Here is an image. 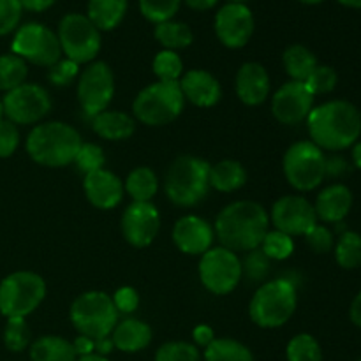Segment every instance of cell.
Listing matches in <instances>:
<instances>
[{
	"mask_svg": "<svg viewBox=\"0 0 361 361\" xmlns=\"http://www.w3.org/2000/svg\"><path fill=\"white\" fill-rule=\"evenodd\" d=\"M200 279L212 295H229L242 281V261L226 247H212L200 259Z\"/></svg>",
	"mask_w": 361,
	"mask_h": 361,
	"instance_id": "obj_12",
	"label": "cell"
},
{
	"mask_svg": "<svg viewBox=\"0 0 361 361\" xmlns=\"http://www.w3.org/2000/svg\"><path fill=\"white\" fill-rule=\"evenodd\" d=\"M214 238V228L197 215H185L178 219L173 228V242L187 256H203L212 249Z\"/></svg>",
	"mask_w": 361,
	"mask_h": 361,
	"instance_id": "obj_19",
	"label": "cell"
},
{
	"mask_svg": "<svg viewBox=\"0 0 361 361\" xmlns=\"http://www.w3.org/2000/svg\"><path fill=\"white\" fill-rule=\"evenodd\" d=\"M215 34L231 49L243 48L254 34V14L245 4L228 2L217 11Z\"/></svg>",
	"mask_w": 361,
	"mask_h": 361,
	"instance_id": "obj_17",
	"label": "cell"
},
{
	"mask_svg": "<svg viewBox=\"0 0 361 361\" xmlns=\"http://www.w3.org/2000/svg\"><path fill=\"white\" fill-rule=\"evenodd\" d=\"M127 13V0H88V20L99 30H113Z\"/></svg>",
	"mask_w": 361,
	"mask_h": 361,
	"instance_id": "obj_28",
	"label": "cell"
},
{
	"mask_svg": "<svg viewBox=\"0 0 361 361\" xmlns=\"http://www.w3.org/2000/svg\"><path fill=\"white\" fill-rule=\"evenodd\" d=\"M288 361H323L321 345L312 335L300 334L289 341L286 348Z\"/></svg>",
	"mask_w": 361,
	"mask_h": 361,
	"instance_id": "obj_35",
	"label": "cell"
},
{
	"mask_svg": "<svg viewBox=\"0 0 361 361\" xmlns=\"http://www.w3.org/2000/svg\"><path fill=\"white\" fill-rule=\"evenodd\" d=\"M56 0H20L21 7L32 13H42V11L49 9Z\"/></svg>",
	"mask_w": 361,
	"mask_h": 361,
	"instance_id": "obj_52",
	"label": "cell"
},
{
	"mask_svg": "<svg viewBox=\"0 0 361 361\" xmlns=\"http://www.w3.org/2000/svg\"><path fill=\"white\" fill-rule=\"evenodd\" d=\"M356 361H361V358H360V360H356Z\"/></svg>",
	"mask_w": 361,
	"mask_h": 361,
	"instance_id": "obj_62",
	"label": "cell"
},
{
	"mask_svg": "<svg viewBox=\"0 0 361 361\" xmlns=\"http://www.w3.org/2000/svg\"><path fill=\"white\" fill-rule=\"evenodd\" d=\"M92 129L102 140L123 141L133 136L136 130V122L127 113L106 109L92 118Z\"/></svg>",
	"mask_w": 361,
	"mask_h": 361,
	"instance_id": "obj_25",
	"label": "cell"
},
{
	"mask_svg": "<svg viewBox=\"0 0 361 361\" xmlns=\"http://www.w3.org/2000/svg\"><path fill=\"white\" fill-rule=\"evenodd\" d=\"M46 296V282L34 271H14L0 282V314L7 319L27 317Z\"/></svg>",
	"mask_w": 361,
	"mask_h": 361,
	"instance_id": "obj_8",
	"label": "cell"
},
{
	"mask_svg": "<svg viewBox=\"0 0 361 361\" xmlns=\"http://www.w3.org/2000/svg\"><path fill=\"white\" fill-rule=\"evenodd\" d=\"M229 2H240V4H243V2H245V0H229Z\"/></svg>",
	"mask_w": 361,
	"mask_h": 361,
	"instance_id": "obj_61",
	"label": "cell"
},
{
	"mask_svg": "<svg viewBox=\"0 0 361 361\" xmlns=\"http://www.w3.org/2000/svg\"><path fill=\"white\" fill-rule=\"evenodd\" d=\"M204 361H254V355L242 342L233 338H215L204 349Z\"/></svg>",
	"mask_w": 361,
	"mask_h": 361,
	"instance_id": "obj_32",
	"label": "cell"
},
{
	"mask_svg": "<svg viewBox=\"0 0 361 361\" xmlns=\"http://www.w3.org/2000/svg\"><path fill=\"white\" fill-rule=\"evenodd\" d=\"M59 41L62 55L78 66L90 63L101 49V30L80 13H71L59 25Z\"/></svg>",
	"mask_w": 361,
	"mask_h": 361,
	"instance_id": "obj_10",
	"label": "cell"
},
{
	"mask_svg": "<svg viewBox=\"0 0 361 361\" xmlns=\"http://www.w3.org/2000/svg\"><path fill=\"white\" fill-rule=\"evenodd\" d=\"M236 95L247 106L263 104L270 94L268 71L257 62H245L236 73Z\"/></svg>",
	"mask_w": 361,
	"mask_h": 361,
	"instance_id": "obj_22",
	"label": "cell"
},
{
	"mask_svg": "<svg viewBox=\"0 0 361 361\" xmlns=\"http://www.w3.org/2000/svg\"><path fill=\"white\" fill-rule=\"evenodd\" d=\"M259 249L267 254L270 261H284L295 252V240L293 236L274 229V231L267 233Z\"/></svg>",
	"mask_w": 361,
	"mask_h": 361,
	"instance_id": "obj_36",
	"label": "cell"
},
{
	"mask_svg": "<svg viewBox=\"0 0 361 361\" xmlns=\"http://www.w3.org/2000/svg\"><path fill=\"white\" fill-rule=\"evenodd\" d=\"M115 95V76L106 62H90L78 78V101L81 109L94 118L106 111Z\"/></svg>",
	"mask_w": 361,
	"mask_h": 361,
	"instance_id": "obj_13",
	"label": "cell"
},
{
	"mask_svg": "<svg viewBox=\"0 0 361 361\" xmlns=\"http://www.w3.org/2000/svg\"><path fill=\"white\" fill-rule=\"evenodd\" d=\"M80 133L63 122L39 123L27 136V154L46 168H63L76 159L80 152Z\"/></svg>",
	"mask_w": 361,
	"mask_h": 361,
	"instance_id": "obj_3",
	"label": "cell"
},
{
	"mask_svg": "<svg viewBox=\"0 0 361 361\" xmlns=\"http://www.w3.org/2000/svg\"><path fill=\"white\" fill-rule=\"evenodd\" d=\"M11 49L25 62L48 69L62 59L59 35L41 23H25L18 28Z\"/></svg>",
	"mask_w": 361,
	"mask_h": 361,
	"instance_id": "obj_11",
	"label": "cell"
},
{
	"mask_svg": "<svg viewBox=\"0 0 361 361\" xmlns=\"http://www.w3.org/2000/svg\"><path fill=\"white\" fill-rule=\"evenodd\" d=\"M282 63L293 81H303V83L319 66L316 55L303 44H291L289 48H286L284 55H282Z\"/></svg>",
	"mask_w": 361,
	"mask_h": 361,
	"instance_id": "obj_30",
	"label": "cell"
},
{
	"mask_svg": "<svg viewBox=\"0 0 361 361\" xmlns=\"http://www.w3.org/2000/svg\"><path fill=\"white\" fill-rule=\"evenodd\" d=\"M271 224L289 236H305L317 224L314 204L303 196H282L271 207Z\"/></svg>",
	"mask_w": 361,
	"mask_h": 361,
	"instance_id": "obj_15",
	"label": "cell"
},
{
	"mask_svg": "<svg viewBox=\"0 0 361 361\" xmlns=\"http://www.w3.org/2000/svg\"><path fill=\"white\" fill-rule=\"evenodd\" d=\"M154 35L164 46V49H171V51L189 48L194 41V34L190 27L187 23H182V21L169 20L164 21V23L155 25Z\"/></svg>",
	"mask_w": 361,
	"mask_h": 361,
	"instance_id": "obj_31",
	"label": "cell"
},
{
	"mask_svg": "<svg viewBox=\"0 0 361 361\" xmlns=\"http://www.w3.org/2000/svg\"><path fill=\"white\" fill-rule=\"evenodd\" d=\"M349 317H351L353 324L361 328V291L355 296L351 303V309H349Z\"/></svg>",
	"mask_w": 361,
	"mask_h": 361,
	"instance_id": "obj_53",
	"label": "cell"
},
{
	"mask_svg": "<svg viewBox=\"0 0 361 361\" xmlns=\"http://www.w3.org/2000/svg\"><path fill=\"white\" fill-rule=\"evenodd\" d=\"M28 76V67L23 59L14 53L0 55V90L11 92L25 83Z\"/></svg>",
	"mask_w": 361,
	"mask_h": 361,
	"instance_id": "obj_34",
	"label": "cell"
},
{
	"mask_svg": "<svg viewBox=\"0 0 361 361\" xmlns=\"http://www.w3.org/2000/svg\"><path fill=\"white\" fill-rule=\"evenodd\" d=\"M183 106L185 97L178 81H155L136 95L133 111L145 126L161 127L175 122L182 115Z\"/></svg>",
	"mask_w": 361,
	"mask_h": 361,
	"instance_id": "obj_6",
	"label": "cell"
},
{
	"mask_svg": "<svg viewBox=\"0 0 361 361\" xmlns=\"http://www.w3.org/2000/svg\"><path fill=\"white\" fill-rule=\"evenodd\" d=\"M282 168L289 185L300 192H309L326 178V155L312 141H298L284 154Z\"/></svg>",
	"mask_w": 361,
	"mask_h": 361,
	"instance_id": "obj_9",
	"label": "cell"
},
{
	"mask_svg": "<svg viewBox=\"0 0 361 361\" xmlns=\"http://www.w3.org/2000/svg\"><path fill=\"white\" fill-rule=\"evenodd\" d=\"M161 229V215L152 203H133L122 215V233L127 243L136 249L150 245Z\"/></svg>",
	"mask_w": 361,
	"mask_h": 361,
	"instance_id": "obj_18",
	"label": "cell"
},
{
	"mask_svg": "<svg viewBox=\"0 0 361 361\" xmlns=\"http://www.w3.org/2000/svg\"><path fill=\"white\" fill-rule=\"evenodd\" d=\"M351 208L353 192L349 187L344 185V183L328 185L326 189H323L317 194L316 204H314L317 221H323L326 222V224H338V222H344V219L348 217Z\"/></svg>",
	"mask_w": 361,
	"mask_h": 361,
	"instance_id": "obj_23",
	"label": "cell"
},
{
	"mask_svg": "<svg viewBox=\"0 0 361 361\" xmlns=\"http://www.w3.org/2000/svg\"><path fill=\"white\" fill-rule=\"evenodd\" d=\"M302 4H307V6H316V4L324 2V0H300Z\"/></svg>",
	"mask_w": 361,
	"mask_h": 361,
	"instance_id": "obj_59",
	"label": "cell"
},
{
	"mask_svg": "<svg viewBox=\"0 0 361 361\" xmlns=\"http://www.w3.org/2000/svg\"><path fill=\"white\" fill-rule=\"evenodd\" d=\"M21 13L23 7L20 0H0V37L11 34L18 27Z\"/></svg>",
	"mask_w": 361,
	"mask_h": 361,
	"instance_id": "obj_45",
	"label": "cell"
},
{
	"mask_svg": "<svg viewBox=\"0 0 361 361\" xmlns=\"http://www.w3.org/2000/svg\"><path fill=\"white\" fill-rule=\"evenodd\" d=\"M152 67H154V74L159 81H180L183 73L182 59H180L178 53L171 51V49L159 51Z\"/></svg>",
	"mask_w": 361,
	"mask_h": 361,
	"instance_id": "obj_37",
	"label": "cell"
},
{
	"mask_svg": "<svg viewBox=\"0 0 361 361\" xmlns=\"http://www.w3.org/2000/svg\"><path fill=\"white\" fill-rule=\"evenodd\" d=\"M80 76V66L69 59H60L55 66L49 67L48 80L55 87H67Z\"/></svg>",
	"mask_w": 361,
	"mask_h": 361,
	"instance_id": "obj_44",
	"label": "cell"
},
{
	"mask_svg": "<svg viewBox=\"0 0 361 361\" xmlns=\"http://www.w3.org/2000/svg\"><path fill=\"white\" fill-rule=\"evenodd\" d=\"M335 259L344 270H356L361 267V235L344 231L335 242Z\"/></svg>",
	"mask_w": 361,
	"mask_h": 361,
	"instance_id": "obj_33",
	"label": "cell"
},
{
	"mask_svg": "<svg viewBox=\"0 0 361 361\" xmlns=\"http://www.w3.org/2000/svg\"><path fill=\"white\" fill-rule=\"evenodd\" d=\"M305 242L316 254H326L335 247L334 233H331V229H328L326 226L323 224L314 226V228L305 235Z\"/></svg>",
	"mask_w": 361,
	"mask_h": 361,
	"instance_id": "obj_46",
	"label": "cell"
},
{
	"mask_svg": "<svg viewBox=\"0 0 361 361\" xmlns=\"http://www.w3.org/2000/svg\"><path fill=\"white\" fill-rule=\"evenodd\" d=\"M20 145V130L11 120H0V159H7L16 152Z\"/></svg>",
	"mask_w": 361,
	"mask_h": 361,
	"instance_id": "obj_47",
	"label": "cell"
},
{
	"mask_svg": "<svg viewBox=\"0 0 361 361\" xmlns=\"http://www.w3.org/2000/svg\"><path fill=\"white\" fill-rule=\"evenodd\" d=\"M298 295L296 284L289 279H275L263 282L249 305L250 319L259 328H281L296 312Z\"/></svg>",
	"mask_w": 361,
	"mask_h": 361,
	"instance_id": "obj_5",
	"label": "cell"
},
{
	"mask_svg": "<svg viewBox=\"0 0 361 361\" xmlns=\"http://www.w3.org/2000/svg\"><path fill=\"white\" fill-rule=\"evenodd\" d=\"M4 344L13 353H21L28 348V344H30V328H28L25 317L7 319L6 330H4Z\"/></svg>",
	"mask_w": 361,
	"mask_h": 361,
	"instance_id": "obj_39",
	"label": "cell"
},
{
	"mask_svg": "<svg viewBox=\"0 0 361 361\" xmlns=\"http://www.w3.org/2000/svg\"><path fill=\"white\" fill-rule=\"evenodd\" d=\"M200 349L189 342H168L155 353V361H200Z\"/></svg>",
	"mask_w": 361,
	"mask_h": 361,
	"instance_id": "obj_41",
	"label": "cell"
},
{
	"mask_svg": "<svg viewBox=\"0 0 361 361\" xmlns=\"http://www.w3.org/2000/svg\"><path fill=\"white\" fill-rule=\"evenodd\" d=\"M111 300L118 314H133L137 309V305H140V295L130 286H123V288L116 289Z\"/></svg>",
	"mask_w": 361,
	"mask_h": 361,
	"instance_id": "obj_48",
	"label": "cell"
},
{
	"mask_svg": "<svg viewBox=\"0 0 361 361\" xmlns=\"http://www.w3.org/2000/svg\"><path fill=\"white\" fill-rule=\"evenodd\" d=\"M316 95L303 81H288L271 99V113L284 126H298L305 122L314 108Z\"/></svg>",
	"mask_w": 361,
	"mask_h": 361,
	"instance_id": "obj_16",
	"label": "cell"
},
{
	"mask_svg": "<svg viewBox=\"0 0 361 361\" xmlns=\"http://www.w3.org/2000/svg\"><path fill=\"white\" fill-rule=\"evenodd\" d=\"M83 189L87 200L99 210H111L118 207L123 197L122 180L104 168L85 175Z\"/></svg>",
	"mask_w": 361,
	"mask_h": 361,
	"instance_id": "obj_20",
	"label": "cell"
},
{
	"mask_svg": "<svg viewBox=\"0 0 361 361\" xmlns=\"http://www.w3.org/2000/svg\"><path fill=\"white\" fill-rule=\"evenodd\" d=\"M337 81H338V74L334 67L317 66L316 69L312 71V74L307 78L305 85L309 87V90L312 92L314 95H324L335 90Z\"/></svg>",
	"mask_w": 361,
	"mask_h": 361,
	"instance_id": "obj_42",
	"label": "cell"
},
{
	"mask_svg": "<svg viewBox=\"0 0 361 361\" xmlns=\"http://www.w3.org/2000/svg\"><path fill=\"white\" fill-rule=\"evenodd\" d=\"M185 2L190 9L207 11V9H212V7H214L219 0H185Z\"/></svg>",
	"mask_w": 361,
	"mask_h": 361,
	"instance_id": "obj_55",
	"label": "cell"
},
{
	"mask_svg": "<svg viewBox=\"0 0 361 361\" xmlns=\"http://www.w3.org/2000/svg\"><path fill=\"white\" fill-rule=\"evenodd\" d=\"M76 361H109L106 356H101L97 355V353H92V355H87V356H78Z\"/></svg>",
	"mask_w": 361,
	"mask_h": 361,
	"instance_id": "obj_57",
	"label": "cell"
},
{
	"mask_svg": "<svg viewBox=\"0 0 361 361\" xmlns=\"http://www.w3.org/2000/svg\"><path fill=\"white\" fill-rule=\"evenodd\" d=\"M270 217L256 201L242 200L228 204L215 221V235L222 247L233 252H250L259 249L270 231Z\"/></svg>",
	"mask_w": 361,
	"mask_h": 361,
	"instance_id": "obj_2",
	"label": "cell"
},
{
	"mask_svg": "<svg viewBox=\"0 0 361 361\" xmlns=\"http://www.w3.org/2000/svg\"><path fill=\"white\" fill-rule=\"evenodd\" d=\"M4 118V106H2V101H0V120Z\"/></svg>",
	"mask_w": 361,
	"mask_h": 361,
	"instance_id": "obj_60",
	"label": "cell"
},
{
	"mask_svg": "<svg viewBox=\"0 0 361 361\" xmlns=\"http://www.w3.org/2000/svg\"><path fill=\"white\" fill-rule=\"evenodd\" d=\"M73 345L78 356H87V355H92V353H95V341H92V338L88 337H83V335H80V337L73 342Z\"/></svg>",
	"mask_w": 361,
	"mask_h": 361,
	"instance_id": "obj_51",
	"label": "cell"
},
{
	"mask_svg": "<svg viewBox=\"0 0 361 361\" xmlns=\"http://www.w3.org/2000/svg\"><path fill=\"white\" fill-rule=\"evenodd\" d=\"M342 6L351 7V9H361V0H338Z\"/></svg>",
	"mask_w": 361,
	"mask_h": 361,
	"instance_id": "obj_58",
	"label": "cell"
},
{
	"mask_svg": "<svg viewBox=\"0 0 361 361\" xmlns=\"http://www.w3.org/2000/svg\"><path fill=\"white\" fill-rule=\"evenodd\" d=\"M210 164L196 155H180L166 171V196L176 207H196L210 189Z\"/></svg>",
	"mask_w": 361,
	"mask_h": 361,
	"instance_id": "obj_4",
	"label": "cell"
},
{
	"mask_svg": "<svg viewBox=\"0 0 361 361\" xmlns=\"http://www.w3.org/2000/svg\"><path fill=\"white\" fill-rule=\"evenodd\" d=\"M271 261L261 249H254L247 252L242 261V279H247L250 284H263L267 275L270 274Z\"/></svg>",
	"mask_w": 361,
	"mask_h": 361,
	"instance_id": "obj_38",
	"label": "cell"
},
{
	"mask_svg": "<svg viewBox=\"0 0 361 361\" xmlns=\"http://www.w3.org/2000/svg\"><path fill=\"white\" fill-rule=\"evenodd\" d=\"M113 349H115V345H113L111 337H106V338H101V341H95V353H97V355L106 356V355H109Z\"/></svg>",
	"mask_w": 361,
	"mask_h": 361,
	"instance_id": "obj_54",
	"label": "cell"
},
{
	"mask_svg": "<svg viewBox=\"0 0 361 361\" xmlns=\"http://www.w3.org/2000/svg\"><path fill=\"white\" fill-rule=\"evenodd\" d=\"M353 162L358 169H361V141H356L353 147Z\"/></svg>",
	"mask_w": 361,
	"mask_h": 361,
	"instance_id": "obj_56",
	"label": "cell"
},
{
	"mask_svg": "<svg viewBox=\"0 0 361 361\" xmlns=\"http://www.w3.org/2000/svg\"><path fill=\"white\" fill-rule=\"evenodd\" d=\"M185 101L192 102L197 108H212L222 97L221 83L214 74L203 69H192L183 74L178 81Z\"/></svg>",
	"mask_w": 361,
	"mask_h": 361,
	"instance_id": "obj_21",
	"label": "cell"
},
{
	"mask_svg": "<svg viewBox=\"0 0 361 361\" xmlns=\"http://www.w3.org/2000/svg\"><path fill=\"white\" fill-rule=\"evenodd\" d=\"M208 180H210V187H214L215 190L229 194L245 185L247 171L238 161L226 159V161L210 166Z\"/></svg>",
	"mask_w": 361,
	"mask_h": 361,
	"instance_id": "obj_26",
	"label": "cell"
},
{
	"mask_svg": "<svg viewBox=\"0 0 361 361\" xmlns=\"http://www.w3.org/2000/svg\"><path fill=\"white\" fill-rule=\"evenodd\" d=\"M74 162H76L78 169H80L83 175H88V173H94L97 171V169L104 168L106 157L104 152H102V148L99 147V145L83 143L80 152H78L76 159H74Z\"/></svg>",
	"mask_w": 361,
	"mask_h": 361,
	"instance_id": "obj_43",
	"label": "cell"
},
{
	"mask_svg": "<svg viewBox=\"0 0 361 361\" xmlns=\"http://www.w3.org/2000/svg\"><path fill=\"white\" fill-rule=\"evenodd\" d=\"M109 337L118 351L137 353L148 348L152 342V328L145 321L129 317V319L118 321Z\"/></svg>",
	"mask_w": 361,
	"mask_h": 361,
	"instance_id": "obj_24",
	"label": "cell"
},
{
	"mask_svg": "<svg viewBox=\"0 0 361 361\" xmlns=\"http://www.w3.org/2000/svg\"><path fill=\"white\" fill-rule=\"evenodd\" d=\"M32 361H76L73 342L59 335H44L30 345Z\"/></svg>",
	"mask_w": 361,
	"mask_h": 361,
	"instance_id": "obj_27",
	"label": "cell"
},
{
	"mask_svg": "<svg viewBox=\"0 0 361 361\" xmlns=\"http://www.w3.org/2000/svg\"><path fill=\"white\" fill-rule=\"evenodd\" d=\"M310 141L321 150L342 152L361 136V113L348 101H328L307 116Z\"/></svg>",
	"mask_w": 361,
	"mask_h": 361,
	"instance_id": "obj_1",
	"label": "cell"
},
{
	"mask_svg": "<svg viewBox=\"0 0 361 361\" xmlns=\"http://www.w3.org/2000/svg\"><path fill=\"white\" fill-rule=\"evenodd\" d=\"M182 0H140L141 14L152 23L159 25L169 21L180 9Z\"/></svg>",
	"mask_w": 361,
	"mask_h": 361,
	"instance_id": "obj_40",
	"label": "cell"
},
{
	"mask_svg": "<svg viewBox=\"0 0 361 361\" xmlns=\"http://www.w3.org/2000/svg\"><path fill=\"white\" fill-rule=\"evenodd\" d=\"M118 310L111 296L104 291H87L71 305V323L78 334L92 341H101L111 335L118 323Z\"/></svg>",
	"mask_w": 361,
	"mask_h": 361,
	"instance_id": "obj_7",
	"label": "cell"
},
{
	"mask_svg": "<svg viewBox=\"0 0 361 361\" xmlns=\"http://www.w3.org/2000/svg\"><path fill=\"white\" fill-rule=\"evenodd\" d=\"M123 190L136 203H152V200H154V196L159 190L157 175L150 168H147V166L134 168L127 175L126 183H123Z\"/></svg>",
	"mask_w": 361,
	"mask_h": 361,
	"instance_id": "obj_29",
	"label": "cell"
},
{
	"mask_svg": "<svg viewBox=\"0 0 361 361\" xmlns=\"http://www.w3.org/2000/svg\"><path fill=\"white\" fill-rule=\"evenodd\" d=\"M192 337H194V342H196V348L200 345V348H204V349L215 341L214 330H212L208 324H200V326L194 328Z\"/></svg>",
	"mask_w": 361,
	"mask_h": 361,
	"instance_id": "obj_49",
	"label": "cell"
},
{
	"mask_svg": "<svg viewBox=\"0 0 361 361\" xmlns=\"http://www.w3.org/2000/svg\"><path fill=\"white\" fill-rule=\"evenodd\" d=\"M4 116L16 126H32L44 118L51 109V97L41 85L23 83L7 92L2 99Z\"/></svg>",
	"mask_w": 361,
	"mask_h": 361,
	"instance_id": "obj_14",
	"label": "cell"
},
{
	"mask_svg": "<svg viewBox=\"0 0 361 361\" xmlns=\"http://www.w3.org/2000/svg\"><path fill=\"white\" fill-rule=\"evenodd\" d=\"M349 171V164L345 159L338 157H326V176H342Z\"/></svg>",
	"mask_w": 361,
	"mask_h": 361,
	"instance_id": "obj_50",
	"label": "cell"
}]
</instances>
